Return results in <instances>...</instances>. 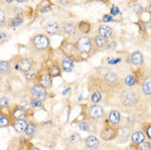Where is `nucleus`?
I'll return each instance as SVG.
<instances>
[{"label": "nucleus", "mask_w": 151, "mask_h": 150, "mask_svg": "<svg viewBox=\"0 0 151 150\" xmlns=\"http://www.w3.org/2000/svg\"><path fill=\"white\" fill-rule=\"evenodd\" d=\"M59 49L66 57H68L73 61L78 60V57L81 55L79 51L76 49V44L68 41V39H64L63 41H62Z\"/></svg>", "instance_id": "nucleus-1"}, {"label": "nucleus", "mask_w": 151, "mask_h": 150, "mask_svg": "<svg viewBox=\"0 0 151 150\" xmlns=\"http://www.w3.org/2000/svg\"><path fill=\"white\" fill-rule=\"evenodd\" d=\"M76 46L81 54H88L91 53L93 49L92 42L89 36H82L80 38L76 43Z\"/></svg>", "instance_id": "nucleus-2"}, {"label": "nucleus", "mask_w": 151, "mask_h": 150, "mask_svg": "<svg viewBox=\"0 0 151 150\" xmlns=\"http://www.w3.org/2000/svg\"><path fill=\"white\" fill-rule=\"evenodd\" d=\"M32 44L35 48L40 51L49 49V44H50L49 38L45 34H37L34 36L32 39Z\"/></svg>", "instance_id": "nucleus-3"}, {"label": "nucleus", "mask_w": 151, "mask_h": 150, "mask_svg": "<svg viewBox=\"0 0 151 150\" xmlns=\"http://www.w3.org/2000/svg\"><path fill=\"white\" fill-rule=\"evenodd\" d=\"M117 135V130L115 129L113 126H108L104 127V129L101 131L100 136L104 140L108 141V140H112Z\"/></svg>", "instance_id": "nucleus-4"}, {"label": "nucleus", "mask_w": 151, "mask_h": 150, "mask_svg": "<svg viewBox=\"0 0 151 150\" xmlns=\"http://www.w3.org/2000/svg\"><path fill=\"white\" fill-rule=\"evenodd\" d=\"M31 68H32V61L26 57H22L17 61L15 66L16 70H19L23 72L29 71Z\"/></svg>", "instance_id": "nucleus-5"}, {"label": "nucleus", "mask_w": 151, "mask_h": 150, "mask_svg": "<svg viewBox=\"0 0 151 150\" xmlns=\"http://www.w3.org/2000/svg\"><path fill=\"white\" fill-rule=\"evenodd\" d=\"M31 94H33L35 98H37L40 101L45 100L47 95L45 89L40 85H35L31 88Z\"/></svg>", "instance_id": "nucleus-6"}, {"label": "nucleus", "mask_w": 151, "mask_h": 150, "mask_svg": "<svg viewBox=\"0 0 151 150\" xmlns=\"http://www.w3.org/2000/svg\"><path fill=\"white\" fill-rule=\"evenodd\" d=\"M89 116L93 119H99L104 116V109L101 106L94 104L89 108Z\"/></svg>", "instance_id": "nucleus-7"}, {"label": "nucleus", "mask_w": 151, "mask_h": 150, "mask_svg": "<svg viewBox=\"0 0 151 150\" xmlns=\"http://www.w3.org/2000/svg\"><path fill=\"white\" fill-rule=\"evenodd\" d=\"M53 83V79L52 77L49 75V73H44L41 74L39 77V84L40 85H41L42 87H44L45 89L46 88H50L52 85Z\"/></svg>", "instance_id": "nucleus-8"}, {"label": "nucleus", "mask_w": 151, "mask_h": 150, "mask_svg": "<svg viewBox=\"0 0 151 150\" xmlns=\"http://www.w3.org/2000/svg\"><path fill=\"white\" fill-rule=\"evenodd\" d=\"M45 30L49 34L54 35V34H59L60 27H59L58 23L56 22H49L46 25Z\"/></svg>", "instance_id": "nucleus-9"}, {"label": "nucleus", "mask_w": 151, "mask_h": 150, "mask_svg": "<svg viewBox=\"0 0 151 150\" xmlns=\"http://www.w3.org/2000/svg\"><path fill=\"white\" fill-rule=\"evenodd\" d=\"M85 142H86V147L89 149H97L99 147V142L98 139L94 136V135H90V136H88L86 140H85Z\"/></svg>", "instance_id": "nucleus-10"}, {"label": "nucleus", "mask_w": 151, "mask_h": 150, "mask_svg": "<svg viewBox=\"0 0 151 150\" xmlns=\"http://www.w3.org/2000/svg\"><path fill=\"white\" fill-rule=\"evenodd\" d=\"M12 126L19 133H23L26 131L27 127V123L25 120H15L12 122Z\"/></svg>", "instance_id": "nucleus-11"}, {"label": "nucleus", "mask_w": 151, "mask_h": 150, "mask_svg": "<svg viewBox=\"0 0 151 150\" xmlns=\"http://www.w3.org/2000/svg\"><path fill=\"white\" fill-rule=\"evenodd\" d=\"M62 67L65 72H71L74 69V61L68 57H65L62 61Z\"/></svg>", "instance_id": "nucleus-12"}, {"label": "nucleus", "mask_w": 151, "mask_h": 150, "mask_svg": "<svg viewBox=\"0 0 151 150\" xmlns=\"http://www.w3.org/2000/svg\"><path fill=\"white\" fill-rule=\"evenodd\" d=\"M12 116L15 118V120H25L27 116V112L22 109L20 106L16 107L13 112H12Z\"/></svg>", "instance_id": "nucleus-13"}, {"label": "nucleus", "mask_w": 151, "mask_h": 150, "mask_svg": "<svg viewBox=\"0 0 151 150\" xmlns=\"http://www.w3.org/2000/svg\"><path fill=\"white\" fill-rule=\"evenodd\" d=\"M94 44L96 45L98 48H100V49L108 47V45H109V39L104 38L100 34H97L94 38Z\"/></svg>", "instance_id": "nucleus-14"}, {"label": "nucleus", "mask_w": 151, "mask_h": 150, "mask_svg": "<svg viewBox=\"0 0 151 150\" xmlns=\"http://www.w3.org/2000/svg\"><path fill=\"white\" fill-rule=\"evenodd\" d=\"M112 33H113V30L111 29V27H108L106 25H102L99 27V34H100L105 39H109L112 36Z\"/></svg>", "instance_id": "nucleus-15"}, {"label": "nucleus", "mask_w": 151, "mask_h": 150, "mask_svg": "<svg viewBox=\"0 0 151 150\" xmlns=\"http://www.w3.org/2000/svg\"><path fill=\"white\" fill-rule=\"evenodd\" d=\"M48 73L52 78L61 76V69L59 66L56 63L51 64L48 68Z\"/></svg>", "instance_id": "nucleus-16"}, {"label": "nucleus", "mask_w": 151, "mask_h": 150, "mask_svg": "<svg viewBox=\"0 0 151 150\" xmlns=\"http://www.w3.org/2000/svg\"><path fill=\"white\" fill-rule=\"evenodd\" d=\"M63 30L64 32L68 35H75L77 32V29H76V27L73 24L72 22H66L63 24Z\"/></svg>", "instance_id": "nucleus-17"}, {"label": "nucleus", "mask_w": 151, "mask_h": 150, "mask_svg": "<svg viewBox=\"0 0 151 150\" xmlns=\"http://www.w3.org/2000/svg\"><path fill=\"white\" fill-rule=\"evenodd\" d=\"M117 135L119 140L126 141L129 138L130 135V129L127 126H123L119 129V131H117Z\"/></svg>", "instance_id": "nucleus-18"}, {"label": "nucleus", "mask_w": 151, "mask_h": 150, "mask_svg": "<svg viewBox=\"0 0 151 150\" xmlns=\"http://www.w3.org/2000/svg\"><path fill=\"white\" fill-rule=\"evenodd\" d=\"M91 26L88 22H84L81 21L78 24V30L82 33V34H88L91 31Z\"/></svg>", "instance_id": "nucleus-19"}, {"label": "nucleus", "mask_w": 151, "mask_h": 150, "mask_svg": "<svg viewBox=\"0 0 151 150\" xmlns=\"http://www.w3.org/2000/svg\"><path fill=\"white\" fill-rule=\"evenodd\" d=\"M132 64L136 66H140L143 63V55L140 52H135L132 56Z\"/></svg>", "instance_id": "nucleus-20"}, {"label": "nucleus", "mask_w": 151, "mask_h": 150, "mask_svg": "<svg viewBox=\"0 0 151 150\" xmlns=\"http://www.w3.org/2000/svg\"><path fill=\"white\" fill-rule=\"evenodd\" d=\"M109 121L111 124L113 125H117L120 121V113L116 110H113L109 113Z\"/></svg>", "instance_id": "nucleus-21"}, {"label": "nucleus", "mask_w": 151, "mask_h": 150, "mask_svg": "<svg viewBox=\"0 0 151 150\" xmlns=\"http://www.w3.org/2000/svg\"><path fill=\"white\" fill-rule=\"evenodd\" d=\"M105 80L109 84H115L118 81V76L116 73H114L113 71H109L105 74Z\"/></svg>", "instance_id": "nucleus-22"}, {"label": "nucleus", "mask_w": 151, "mask_h": 150, "mask_svg": "<svg viewBox=\"0 0 151 150\" xmlns=\"http://www.w3.org/2000/svg\"><path fill=\"white\" fill-rule=\"evenodd\" d=\"M132 140L134 144H140L145 140V135L141 131H136L132 135Z\"/></svg>", "instance_id": "nucleus-23"}, {"label": "nucleus", "mask_w": 151, "mask_h": 150, "mask_svg": "<svg viewBox=\"0 0 151 150\" xmlns=\"http://www.w3.org/2000/svg\"><path fill=\"white\" fill-rule=\"evenodd\" d=\"M144 93L147 95H151V76H149L145 80L143 83Z\"/></svg>", "instance_id": "nucleus-24"}, {"label": "nucleus", "mask_w": 151, "mask_h": 150, "mask_svg": "<svg viewBox=\"0 0 151 150\" xmlns=\"http://www.w3.org/2000/svg\"><path fill=\"white\" fill-rule=\"evenodd\" d=\"M37 130V126L34 122H30L27 124V127L26 129V134L27 135H33Z\"/></svg>", "instance_id": "nucleus-25"}, {"label": "nucleus", "mask_w": 151, "mask_h": 150, "mask_svg": "<svg viewBox=\"0 0 151 150\" xmlns=\"http://www.w3.org/2000/svg\"><path fill=\"white\" fill-rule=\"evenodd\" d=\"M10 70V63L8 61H0V74H5Z\"/></svg>", "instance_id": "nucleus-26"}, {"label": "nucleus", "mask_w": 151, "mask_h": 150, "mask_svg": "<svg viewBox=\"0 0 151 150\" xmlns=\"http://www.w3.org/2000/svg\"><path fill=\"white\" fill-rule=\"evenodd\" d=\"M69 141L71 144H78L81 141V135L78 134V133H76V132H74V133H72V135H70V137H69Z\"/></svg>", "instance_id": "nucleus-27"}, {"label": "nucleus", "mask_w": 151, "mask_h": 150, "mask_svg": "<svg viewBox=\"0 0 151 150\" xmlns=\"http://www.w3.org/2000/svg\"><path fill=\"white\" fill-rule=\"evenodd\" d=\"M10 125V121L7 116L0 113V128L7 127Z\"/></svg>", "instance_id": "nucleus-28"}, {"label": "nucleus", "mask_w": 151, "mask_h": 150, "mask_svg": "<svg viewBox=\"0 0 151 150\" xmlns=\"http://www.w3.org/2000/svg\"><path fill=\"white\" fill-rule=\"evenodd\" d=\"M24 74H25L24 75H25V77H26V79L27 80H33L36 76V71H35L34 68L32 67L29 71L24 72Z\"/></svg>", "instance_id": "nucleus-29"}, {"label": "nucleus", "mask_w": 151, "mask_h": 150, "mask_svg": "<svg viewBox=\"0 0 151 150\" xmlns=\"http://www.w3.org/2000/svg\"><path fill=\"white\" fill-rule=\"evenodd\" d=\"M136 78L135 75H127L125 79V84L128 86H133L134 85H136Z\"/></svg>", "instance_id": "nucleus-30"}, {"label": "nucleus", "mask_w": 151, "mask_h": 150, "mask_svg": "<svg viewBox=\"0 0 151 150\" xmlns=\"http://www.w3.org/2000/svg\"><path fill=\"white\" fill-rule=\"evenodd\" d=\"M150 143L147 142V141H143V142L137 144L136 150H150Z\"/></svg>", "instance_id": "nucleus-31"}, {"label": "nucleus", "mask_w": 151, "mask_h": 150, "mask_svg": "<svg viewBox=\"0 0 151 150\" xmlns=\"http://www.w3.org/2000/svg\"><path fill=\"white\" fill-rule=\"evenodd\" d=\"M23 22V20L20 17H15L11 19V22H10V26L12 27H17L22 25Z\"/></svg>", "instance_id": "nucleus-32"}, {"label": "nucleus", "mask_w": 151, "mask_h": 150, "mask_svg": "<svg viewBox=\"0 0 151 150\" xmlns=\"http://www.w3.org/2000/svg\"><path fill=\"white\" fill-rule=\"evenodd\" d=\"M101 98H102V95H101V94L99 92H94L91 95V101L93 102L94 103H95V104L99 103L100 100H101Z\"/></svg>", "instance_id": "nucleus-33"}, {"label": "nucleus", "mask_w": 151, "mask_h": 150, "mask_svg": "<svg viewBox=\"0 0 151 150\" xmlns=\"http://www.w3.org/2000/svg\"><path fill=\"white\" fill-rule=\"evenodd\" d=\"M20 107H21L22 109H24L27 113L29 111V110L31 109V108H32V106H31V103H29V102H27V101H23L22 103H21Z\"/></svg>", "instance_id": "nucleus-34"}, {"label": "nucleus", "mask_w": 151, "mask_h": 150, "mask_svg": "<svg viewBox=\"0 0 151 150\" xmlns=\"http://www.w3.org/2000/svg\"><path fill=\"white\" fill-rule=\"evenodd\" d=\"M9 106V99L6 97H2L0 98V107L6 108Z\"/></svg>", "instance_id": "nucleus-35"}, {"label": "nucleus", "mask_w": 151, "mask_h": 150, "mask_svg": "<svg viewBox=\"0 0 151 150\" xmlns=\"http://www.w3.org/2000/svg\"><path fill=\"white\" fill-rule=\"evenodd\" d=\"M79 128L80 130H81L83 131H87L90 129V126H89V124L87 123L86 121H81L79 124Z\"/></svg>", "instance_id": "nucleus-36"}, {"label": "nucleus", "mask_w": 151, "mask_h": 150, "mask_svg": "<svg viewBox=\"0 0 151 150\" xmlns=\"http://www.w3.org/2000/svg\"><path fill=\"white\" fill-rule=\"evenodd\" d=\"M31 106L32 108H39V107H41L42 106V101L39 100L37 98H33L32 101H31Z\"/></svg>", "instance_id": "nucleus-37"}, {"label": "nucleus", "mask_w": 151, "mask_h": 150, "mask_svg": "<svg viewBox=\"0 0 151 150\" xmlns=\"http://www.w3.org/2000/svg\"><path fill=\"white\" fill-rule=\"evenodd\" d=\"M5 25V12L4 10L0 9V26Z\"/></svg>", "instance_id": "nucleus-38"}, {"label": "nucleus", "mask_w": 151, "mask_h": 150, "mask_svg": "<svg viewBox=\"0 0 151 150\" xmlns=\"http://www.w3.org/2000/svg\"><path fill=\"white\" fill-rule=\"evenodd\" d=\"M103 22H116L114 19L112 17V16H109V15H104L103 17Z\"/></svg>", "instance_id": "nucleus-39"}, {"label": "nucleus", "mask_w": 151, "mask_h": 150, "mask_svg": "<svg viewBox=\"0 0 151 150\" xmlns=\"http://www.w3.org/2000/svg\"><path fill=\"white\" fill-rule=\"evenodd\" d=\"M13 11H14V13H15L16 17H20V16H22L23 14V10L22 8H17V7H15L14 9H13Z\"/></svg>", "instance_id": "nucleus-40"}, {"label": "nucleus", "mask_w": 151, "mask_h": 150, "mask_svg": "<svg viewBox=\"0 0 151 150\" xmlns=\"http://www.w3.org/2000/svg\"><path fill=\"white\" fill-rule=\"evenodd\" d=\"M51 10H52L51 7H50L49 5H46V6L43 7V8L40 9V12H41V13H45V12H48V11H51Z\"/></svg>", "instance_id": "nucleus-41"}, {"label": "nucleus", "mask_w": 151, "mask_h": 150, "mask_svg": "<svg viewBox=\"0 0 151 150\" xmlns=\"http://www.w3.org/2000/svg\"><path fill=\"white\" fill-rule=\"evenodd\" d=\"M121 12L119 11V9L117 8V7H113L112 9H111V14L113 16H117V14H120Z\"/></svg>", "instance_id": "nucleus-42"}, {"label": "nucleus", "mask_w": 151, "mask_h": 150, "mask_svg": "<svg viewBox=\"0 0 151 150\" xmlns=\"http://www.w3.org/2000/svg\"><path fill=\"white\" fill-rule=\"evenodd\" d=\"M145 131H146V135H148V137L151 139V125L150 126H147Z\"/></svg>", "instance_id": "nucleus-43"}, {"label": "nucleus", "mask_w": 151, "mask_h": 150, "mask_svg": "<svg viewBox=\"0 0 151 150\" xmlns=\"http://www.w3.org/2000/svg\"><path fill=\"white\" fill-rule=\"evenodd\" d=\"M30 150H40V149H38V148H36V147H33V148H32Z\"/></svg>", "instance_id": "nucleus-44"}, {"label": "nucleus", "mask_w": 151, "mask_h": 150, "mask_svg": "<svg viewBox=\"0 0 151 150\" xmlns=\"http://www.w3.org/2000/svg\"><path fill=\"white\" fill-rule=\"evenodd\" d=\"M127 150H136V149H134V148H129Z\"/></svg>", "instance_id": "nucleus-45"}, {"label": "nucleus", "mask_w": 151, "mask_h": 150, "mask_svg": "<svg viewBox=\"0 0 151 150\" xmlns=\"http://www.w3.org/2000/svg\"><path fill=\"white\" fill-rule=\"evenodd\" d=\"M149 11L151 12V4H150V7H149Z\"/></svg>", "instance_id": "nucleus-46"}, {"label": "nucleus", "mask_w": 151, "mask_h": 150, "mask_svg": "<svg viewBox=\"0 0 151 150\" xmlns=\"http://www.w3.org/2000/svg\"><path fill=\"white\" fill-rule=\"evenodd\" d=\"M17 3H24V1H17Z\"/></svg>", "instance_id": "nucleus-47"}, {"label": "nucleus", "mask_w": 151, "mask_h": 150, "mask_svg": "<svg viewBox=\"0 0 151 150\" xmlns=\"http://www.w3.org/2000/svg\"><path fill=\"white\" fill-rule=\"evenodd\" d=\"M150 145H151V144H150Z\"/></svg>", "instance_id": "nucleus-48"}]
</instances>
